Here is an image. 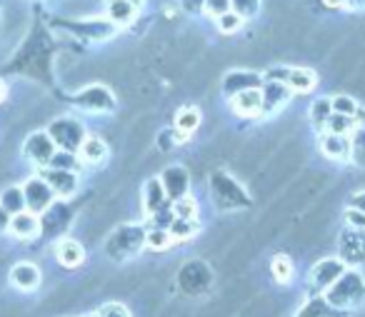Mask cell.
I'll list each match as a JSON object with an SVG mask.
<instances>
[{"mask_svg":"<svg viewBox=\"0 0 365 317\" xmlns=\"http://www.w3.org/2000/svg\"><path fill=\"white\" fill-rule=\"evenodd\" d=\"M323 300L328 302L333 310L348 312L355 310L365 302V277L358 270H345L328 290L323 292Z\"/></svg>","mask_w":365,"mask_h":317,"instance_id":"obj_1","label":"cell"},{"mask_svg":"<svg viewBox=\"0 0 365 317\" xmlns=\"http://www.w3.org/2000/svg\"><path fill=\"white\" fill-rule=\"evenodd\" d=\"M143 247H145V227L143 225H120L106 240V252L113 260L135 257Z\"/></svg>","mask_w":365,"mask_h":317,"instance_id":"obj_2","label":"cell"},{"mask_svg":"<svg viewBox=\"0 0 365 317\" xmlns=\"http://www.w3.org/2000/svg\"><path fill=\"white\" fill-rule=\"evenodd\" d=\"M345 270H348V267H345V262L340 260V257H323V260H318L310 267L308 277H305L308 292L313 297H320Z\"/></svg>","mask_w":365,"mask_h":317,"instance_id":"obj_3","label":"cell"},{"mask_svg":"<svg viewBox=\"0 0 365 317\" xmlns=\"http://www.w3.org/2000/svg\"><path fill=\"white\" fill-rule=\"evenodd\" d=\"M48 135H51V140L56 142L58 150H66V152H76L81 150L83 140H86V128L81 125V123L76 120V118H58V120L51 123V128H48Z\"/></svg>","mask_w":365,"mask_h":317,"instance_id":"obj_4","label":"cell"},{"mask_svg":"<svg viewBox=\"0 0 365 317\" xmlns=\"http://www.w3.org/2000/svg\"><path fill=\"white\" fill-rule=\"evenodd\" d=\"M81 110L86 113H113L115 110V95L106 85H88L73 98Z\"/></svg>","mask_w":365,"mask_h":317,"instance_id":"obj_5","label":"cell"},{"mask_svg":"<svg viewBox=\"0 0 365 317\" xmlns=\"http://www.w3.org/2000/svg\"><path fill=\"white\" fill-rule=\"evenodd\" d=\"M23 195H26V210L38 217L51 210L53 202H56V195H53V190L48 187V182L43 177H31L23 185Z\"/></svg>","mask_w":365,"mask_h":317,"instance_id":"obj_6","label":"cell"},{"mask_svg":"<svg viewBox=\"0 0 365 317\" xmlns=\"http://www.w3.org/2000/svg\"><path fill=\"white\" fill-rule=\"evenodd\" d=\"M56 150H58L56 142L51 140V135H48L46 130L31 132V135L26 137V142H23V155L38 167H48V162L53 160Z\"/></svg>","mask_w":365,"mask_h":317,"instance_id":"obj_7","label":"cell"},{"mask_svg":"<svg viewBox=\"0 0 365 317\" xmlns=\"http://www.w3.org/2000/svg\"><path fill=\"white\" fill-rule=\"evenodd\" d=\"M160 185H163V190H165V197H168V202H175V200H180V197H185V195H190V175H188V170L182 165H168L165 170L160 172Z\"/></svg>","mask_w":365,"mask_h":317,"instance_id":"obj_8","label":"cell"},{"mask_svg":"<svg viewBox=\"0 0 365 317\" xmlns=\"http://www.w3.org/2000/svg\"><path fill=\"white\" fill-rule=\"evenodd\" d=\"M41 177L48 182V187L53 190V195L63 197V200H68V197L76 195L78 185H81L78 172H71V170H53V167H46V170L41 172Z\"/></svg>","mask_w":365,"mask_h":317,"instance_id":"obj_9","label":"cell"},{"mask_svg":"<svg viewBox=\"0 0 365 317\" xmlns=\"http://www.w3.org/2000/svg\"><path fill=\"white\" fill-rule=\"evenodd\" d=\"M340 260L348 265H365V232L345 230L338 242Z\"/></svg>","mask_w":365,"mask_h":317,"instance_id":"obj_10","label":"cell"},{"mask_svg":"<svg viewBox=\"0 0 365 317\" xmlns=\"http://www.w3.org/2000/svg\"><path fill=\"white\" fill-rule=\"evenodd\" d=\"M260 95H263V113L260 115H273V113L283 110L290 100V88L285 83L265 80V85H260Z\"/></svg>","mask_w":365,"mask_h":317,"instance_id":"obj_11","label":"cell"},{"mask_svg":"<svg viewBox=\"0 0 365 317\" xmlns=\"http://www.w3.org/2000/svg\"><path fill=\"white\" fill-rule=\"evenodd\" d=\"M318 147L328 160H350V140L348 135H333V132H320L318 135Z\"/></svg>","mask_w":365,"mask_h":317,"instance_id":"obj_12","label":"cell"},{"mask_svg":"<svg viewBox=\"0 0 365 317\" xmlns=\"http://www.w3.org/2000/svg\"><path fill=\"white\" fill-rule=\"evenodd\" d=\"M230 108H233V113L240 118H260V113H263L260 88H255V90H243V93H238V95H233L230 98Z\"/></svg>","mask_w":365,"mask_h":317,"instance_id":"obj_13","label":"cell"},{"mask_svg":"<svg viewBox=\"0 0 365 317\" xmlns=\"http://www.w3.org/2000/svg\"><path fill=\"white\" fill-rule=\"evenodd\" d=\"M8 230H11V235L18 237V240H33V237L41 235V217L23 210L11 217V227H8Z\"/></svg>","mask_w":365,"mask_h":317,"instance_id":"obj_14","label":"cell"},{"mask_svg":"<svg viewBox=\"0 0 365 317\" xmlns=\"http://www.w3.org/2000/svg\"><path fill=\"white\" fill-rule=\"evenodd\" d=\"M350 140V162L365 167V110L355 113V125L348 135Z\"/></svg>","mask_w":365,"mask_h":317,"instance_id":"obj_15","label":"cell"},{"mask_svg":"<svg viewBox=\"0 0 365 317\" xmlns=\"http://www.w3.org/2000/svg\"><path fill=\"white\" fill-rule=\"evenodd\" d=\"M11 282L23 292H33L41 285V270L33 262H18L11 270Z\"/></svg>","mask_w":365,"mask_h":317,"instance_id":"obj_16","label":"cell"},{"mask_svg":"<svg viewBox=\"0 0 365 317\" xmlns=\"http://www.w3.org/2000/svg\"><path fill=\"white\" fill-rule=\"evenodd\" d=\"M106 157H108V142L98 135H88L83 140L81 150H78V160L83 165H101V162H106Z\"/></svg>","mask_w":365,"mask_h":317,"instance_id":"obj_17","label":"cell"},{"mask_svg":"<svg viewBox=\"0 0 365 317\" xmlns=\"http://www.w3.org/2000/svg\"><path fill=\"white\" fill-rule=\"evenodd\" d=\"M56 257L63 267H78L86 262V247L73 237H63L56 245Z\"/></svg>","mask_w":365,"mask_h":317,"instance_id":"obj_18","label":"cell"},{"mask_svg":"<svg viewBox=\"0 0 365 317\" xmlns=\"http://www.w3.org/2000/svg\"><path fill=\"white\" fill-rule=\"evenodd\" d=\"M165 205H170V202H168L160 180L158 177H148V182L143 185V207H145V215L150 217L153 212L163 210Z\"/></svg>","mask_w":365,"mask_h":317,"instance_id":"obj_19","label":"cell"},{"mask_svg":"<svg viewBox=\"0 0 365 317\" xmlns=\"http://www.w3.org/2000/svg\"><path fill=\"white\" fill-rule=\"evenodd\" d=\"M138 16V8L130 0H108L106 3V18L110 26H130Z\"/></svg>","mask_w":365,"mask_h":317,"instance_id":"obj_20","label":"cell"},{"mask_svg":"<svg viewBox=\"0 0 365 317\" xmlns=\"http://www.w3.org/2000/svg\"><path fill=\"white\" fill-rule=\"evenodd\" d=\"M255 88H260L258 76H255V73H243V71L228 73V78H225V83H223V90L228 93L230 98L243 90H255Z\"/></svg>","mask_w":365,"mask_h":317,"instance_id":"obj_21","label":"cell"},{"mask_svg":"<svg viewBox=\"0 0 365 317\" xmlns=\"http://www.w3.org/2000/svg\"><path fill=\"white\" fill-rule=\"evenodd\" d=\"M318 83V76L308 68H290L288 73V80L285 85L290 88V93H310Z\"/></svg>","mask_w":365,"mask_h":317,"instance_id":"obj_22","label":"cell"},{"mask_svg":"<svg viewBox=\"0 0 365 317\" xmlns=\"http://www.w3.org/2000/svg\"><path fill=\"white\" fill-rule=\"evenodd\" d=\"M0 207L8 212V215H18V212L26 210V195H23V187L11 185L0 192Z\"/></svg>","mask_w":365,"mask_h":317,"instance_id":"obj_23","label":"cell"},{"mask_svg":"<svg viewBox=\"0 0 365 317\" xmlns=\"http://www.w3.org/2000/svg\"><path fill=\"white\" fill-rule=\"evenodd\" d=\"M200 110L198 108H182L180 113L175 115V130L182 132V135H193L200 125Z\"/></svg>","mask_w":365,"mask_h":317,"instance_id":"obj_24","label":"cell"},{"mask_svg":"<svg viewBox=\"0 0 365 317\" xmlns=\"http://www.w3.org/2000/svg\"><path fill=\"white\" fill-rule=\"evenodd\" d=\"M330 115H333L330 98H318V100H313V105H310V110H308V118H310V123L315 125V130L323 132V128H325V123H328Z\"/></svg>","mask_w":365,"mask_h":317,"instance_id":"obj_25","label":"cell"},{"mask_svg":"<svg viewBox=\"0 0 365 317\" xmlns=\"http://www.w3.org/2000/svg\"><path fill=\"white\" fill-rule=\"evenodd\" d=\"M198 230H200V225H198V220H173V225H170V237H173V242H188V240H193L195 235H198Z\"/></svg>","mask_w":365,"mask_h":317,"instance_id":"obj_26","label":"cell"},{"mask_svg":"<svg viewBox=\"0 0 365 317\" xmlns=\"http://www.w3.org/2000/svg\"><path fill=\"white\" fill-rule=\"evenodd\" d=\"M170 210L178 220H198V202H195L193 195H185L180 200L170 202Z\"/></svg>","mask_w":365,"mask_h":317,"instance_id":"obj_27","label":"cell"},{"mask_svg":"<svg viewBox=\"0 0 365 317\" xmlns=\"http://www.w3.org/2000/svg\"><path fill=\"white\" fill-rule=\"evenodd\" d=\"M300 317H343V312L333 310V307L323 300V295H320V297H315V300H310L308 305L300 310Z\"/></svg>","mask_w":365,"mask_h":317,"instance_id":"obj_28","label":"cell"},{"mask_svg":"<svg viewBox=\"0 0 365 317\" xmlns=\"http://www.w3.org/2000/svg\"><path fill=\"white\" fill-rule=\"evenodd\" d=\"M173 245V237L168 230H158V227H148L145 230V247L153 252H163Z\"/></svg>","mask_w":365,"mask_h":317,"instance_id":"obj_29","label":"cell"},{"mask_svg":"<svg viewBox=\"0 0 365 317\" xmlns=\"http://www.w3.org/2000/svg\"><path fill=\"white\" fill-rule=\"evenodd\" d=\"M330 108H333V115H345V118H355V113L360 110L353 95H335V98H330Z\"/></svg>","mask_w":365,"mask_h":317,"instance_id":"obj_30","label":"cell"},{"mask_svg":"<svg viewBox=\"0 0 365 317\" xmlns=\"http://www.w3.org/2000/svg\"><path fill=\"white\" fill-rule=\"evenodd\" d=\"M78 165H81V160H78L76 152H66V150H56L53 160L48 162V167H53V170H71V172H78Z\"/></svg>","mask_w":365,"mask_h":317,"instance_id":"obj_31","label":"cell"},{"mask_svg":"<svg viewBox=\"0 0 365 317\" xmlns=\"http://www.w3.org/2000/svg\"><path fill=\"white\" fill-rule=\"evenodd\" d=\"M355 125V118H345V115H330L325 123L323 132H333V135H350Z\"/></svg>","mask_w":365,"mask_h":317,"instance_id":"obj_32","label":"cell"},{"mask_svg":"<svg viewBox=\"0 0 365 317\" xmlns=\"http://www.w3.org/2000/svg\"><path fill=\"white\" fill-rule=\"evenodd\" d=\"M270 270H273L278 282H290V277H293V262H290L288 255H275L273 262H270Z\"/></svg>","mask_w":365,"mask_h":317,"instance_id":"obj_33","label":"cell"},{"mask_svg":"<svg viewBox=\"0 0 365 317\" xmlns=\"http://www.w3.org/2000/svg\"><path fill=\"white\" fill-rule=\"evenodd\" d=\"M230 11H233L235 16L243 18V21H248V18L258 16L260 0H230Z\"/></svg>","mask_w":365,"mask_h":317,"instance_id":"obj_34","label":"cell"},{"mask_svg":"<svg viewBox=\"0 0 365 317\" xmlns=\"http://www.w3.org/2000/svg\"><path fill=\"white\" fill-rule=\"evenodd\" d=\"M173 220H175V215H173L170 205H165L163 210L153 212V215L148 217V227H158V230H170Z\"/></svg>","mask_w":365,"mask_h":317,"instance_id":"obj_35","label":"cell"},{"mask_svg":"<svg viewBox=\"0 0 365 317\" xmlns=\"http://www.w3.org/2000/svg\"><path fill=\"white\" fill-rule=\"evenodd\" d=\"M243 23H245L243 18L235 16L233 11L225 13V16H220V18H218V28H220V31H223V33H228V36H233V33H238L240 28H243Z\"/></svg>","mask_w":365,"mask_h":317,"instance_id":"obj_36","label":"cell"},{"mask_svg":"<svg viewBox=\"0 0 365 317\" xmlns=\"http://www.w3.org/2000/svg\"><path fill=\"white\" fill-rule=\"evenodd\" d=\"M345 227L355 232H365V212L355 210V207H345Z\"/></svg>","mask_w":365,"mask_h":317,"instance_id":"obj_37","label":"cell"},{"mask_svg":"<svg viewBox=\"0 0 365 317\" xmlns=\"http://www.w3.org/2000/svg\"><path fill=\"white\" fill-rule=\"evenodd\" d=\"M203 13L218 21L220 16L230 13V0H203Z\"/></svg>","mask_w":365,"mask_h":317,"instance_id":"obj_38","label":"cell"},{"mask_svg":"<svg viewBox=\"0 0 365 317\" xmlns=\"http://www.w3.org/2000/svg\"><path fill=\"white\" fill-rule=\"evenodd\" d=\"M98 317H133L130 310H128L123 302H106V305H101V310L96 312Z\"/></svg>","mask_w":365,"mask_h":317,"instance_id":"obj_39","label":"cell"},{"mask_svg":"<svg viewBox=\"0 0 365 317\" xmlns=\"http://www.w3.org/2000/svg\"><path fill=\"white\" fill-rule=\"evenodd\" d=\"M350 207H355V210L365 212V190L355 192V195H353V197H350Z\"/></svg>","mask_w":365,"mask_h":317,"instance_id":"obj_40","label":"cell"},{"mask_svg":"<svg viewBox=\"0 0 365 317\" xmlns=\"http://www.w3.org/2000/svg\"><path fill=\"white\" fill-rule=\"evenodd\" d=\"M340 8L343 11H363L365 0H340Z\"/></svg>","mask_w":365,"mask_h":317,"instance_id":"obj_41","label":"cell"},{"mask_svg":"<svg viewBox=\"0 0 365 317\" xmlns=\"http://www.w3.org/2000/svg\"><path fill=\"white\" fill-rule=\"evenodd\" d=\"M182 3V8L188 13H198V11H203V0H180Z\"/></svg>","mask_w":365,"mask_h":317,"instance_id":"obj_42","label":"cell"},{"mask_svg":"<svg viewBox=\"0 0 365 317\" xmlns=\"http://www.w3.org/2000/svg\"><path fill=\"white\" fill-rule=\"evenodd\" d=\"M11 217L13 215H8V212L3 210V207H0V232H6L8 227H11Z\"/></svg>","mask_w":365,"mask_h":317,"instance_id":"obj_43","label":"cell"},{"mask_svg":"<svg viewBox=\"0 0 365 317\" xmlns=\"http://www.w3.org/2000/svg\"><path fill=\"white\" fill-rule=\"evenodd\" d=\"M6 100V85H3V80H0V103Z\"/></svg>","mask_w":365,"mask_h":317,"instance_id":"obj_44","label":"cell"},{"mask_svg":"<svg viewBox=\"0 0 365 317\" xmlns=\"http://www.w3.org/2000/svg\"><path fill=\"white\" fill-rule=\"evenodd\" d=\"M130 3H133V6H135V8H140L143 3H145V0H130Z\"/></svg>","mask_w":365,"mask_h":317,"instance_id":"obj_45","label":"cell"},{"mask_svg":"<svg viewBox=\"0 0 365 317\" xmlns=\"http://www.w3.org/2000/svg\"><path fill=\"white\" fill-rule=\"evenodd\" d=\"M78 317H98L96 312H88V315H78Z\"/></svg>","mask_w":365,"mask_h":317,"instance_id":"obj_46","label":"cell"}]
</instances>
